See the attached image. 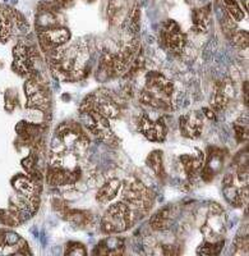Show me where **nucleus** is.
Returning a JSON list of instances; mask_svg holds the SVG:
<instances>
[{
	"label": "nucleus",
	"mask_w": 249,
	"mask_h": 256,
	"mask_svg": "<svg viewBox=\"0 0 249 256\" xmlns=\"http://www.w3.org/2000/svg\"><path fill=\"white\" fill-rule=\"evenodd\" d=\"M137 218V212L131 205L120 201L111 205L106 210L101 220V230L106 234H114L129 230L134 224Z\"/></svg>",
	"instance_id": "f257e3e1"
},
{
	"label": "nucleus",
	"mask_w": 249,
	"mask_h": 256,
	"mask_svg": "<svg viewBox=\"0 0 249 256\" xmlns=\"http://www.w3.org/2000/svg\"><path fill=\"white\" fill-rule=\"evenodd\" d=\"M56 138L63 144L67 150L82 155L90 145L87 134H84L81 126L75 122H64L56 130Z\"/></svg>",
	"instance_id": "f03ea898"
},
{
	"label": "nucleus",
	"mask_w": 249,
	"mask_h": 256,
	"mask_svg": "<svg viewBox=\"0 0 249 256\" xmlns=\"http://www.w3.org/2000/svg\"><path fill=\"white\" fill-rule=\"evenodd\" d=\"M123 201L133 208L137 216H143L150 212L154 204V194L142 182L132 180L123 190Z\"/></svg>",
	"instance_id": "7ed1b4c3"
},
{
	"label": "nucleus",
	"mask_w": 249,
	"mask_h": 256,
	"mask_svg": "<svg viewBox=\"0 0 249 256\" xmlns=\"http://www.w3.org/2000/svg\"><path fill=\"white\" fill-rule=\"evenodd\" d=\"M201 232L207 242L220 241L225 233V212L223 208L218 204L212 205L209 216L201 228Z\"/></svg>",
	"instance_id": "20e7f679"
},
{
	"label": "nucleus",
	"mask_w": 249,
	"mask_h": 256,
	"mask_svg": "<svg viewBox=\"0 0 249 256\" xmlns=\"http://www.w3.org/2000/svg\"><path fill=\"white\" fill-rule=\"evenodd\" d=\"M146 90L154 94L159 99L171 104V96L174 95L175 86L165 76L159 72H150L146 76Z\"/></svg>",
	"instance_id": "39448f33"
},
{
	"label": "nucleus",
	"mask_w": 249,
	"mask_h": 256,
	"mask_svg": "<svg viewBox=\"0 0 249 256\" xmlns=\"http://www.w3.org/2000/svg\"><path fill=\"white\" fill-rule=\"evenodd\" d=\"M161 40L170 52L180 54L186 46V35L174 20H166L161 30Z\"/></svg>",
	"instance_id": "423d86ee"
},
{
	"label": "nucleus",
	"mask_w": 249,
	"mask_h": 256,
	"mask_svg": "<svg viewBox=\"0 0 249 256\" xmlns=\"http://www.w3.org/2000/svg\"><path fill=\"white\" fill-rule=\"evenodd\" d=\"M38 38L46 52H51L59 46H63L70 40V32L64 27H50V28L41 30Z\"/></svg>",
	"instance_id": "0eeeda50"
},
{
	"label": "nucleus",
	"mask_w": 249,
	"mask_h": 256,
	"mask_svg": "<svg viewBox=\"0 0 249 256\" xmlns=\"http://www.w3.org/2000/svg\"><path fill=\"white\" fill-rule=\"evenodd\" d=\"M90 96L92 100V108L106 116L107 120H115L120 116V106L107 92L99 91Z\"/></svg>",
	"instance_id": "6e6552de"
},
{
	"label": "nucleus",
	"mask_w": 249,
	"mask_h": 256,
	"mask_svg": "<svg viewBox=\"0 0 249 256\" xmlns=\"http://www.w3.org/2000/svg\"><path fill=\"white\" fill-rule=\"evenodd\" d=\"M139 131L142 132V134L147 140L154 141V142H162L168 134V127L162 118L154 122L148 116H143L139 120Z\"/></svg>",
	"instance_id": "1a4fd4ad"
},
{
	"label": "nucleus",
	"mask_w": 249,
	"mask_h": 256,
	"mask_svg": "<svg viewBox=\"0 0 249 256\" xmlns=\"http://www.w3.org/2000/svg\"><path fill=\"white\" fill-rule=\"evenodd\" d=\"M179 128L180 132H182V134L184 137L197 138V137L201 136L203 130L202 116L197 112H192V113L180 116Z\"/></svg>",
	"instance_id": "9d476101"
},
{
	"label": "nucleus",
	"mask_w": 249,
	"mask_h": 256,
	"mask_svg": "<svg viewBox=\"0 0 249 256\" xmlns=\"http://www.w3.org/2000/svg\"><path fill=\"white\" fill-rule=\"evenodd\" d=\"M234 96V84L229 80L220 82L216 88V91L214 94V98L211 100V105L214 112H220L229 105L230 100Z\"/></svg>",
	"instance_id": "9b49d317"
},
{
	"label": "nucleus",
	"mask_w": 249,
	"mask_h": 256,
	"mask_svg": "<svg viewBox=\"0 0 249 256\" xmlns=\"http://www.w3.org/2000/svg\"><path fill=\"white\" fill-rule=\"evenodd\" d=\"M118 76L115 68V56L114 52H105L100 60L99 70H97V80L99 81H105V80L113 78V77Z\"/></svg>",
	"instance_id": "f8f14e48"
},
{
	"label": "nucleus",
	"mask_w": 249,
	"mask_h": 256,
	"mask_svg": "<svg viewBox=\"0 0 249 256\" xmlns=\"http://www.w3.org/2000/svg\"><path fill=\"white\" fill-rule=\"evenodd\" d=\"M122 180L113 178V180H107L106 184H102L101 188L99 190L97 195H96V200L99 201L100 204H107L110 202L113 198H116L119 191L122 190Z\"/></svg>",
	"instance_id": "ddd939ff"
},
{
	"label": "nucleus",
	"mask_w": 249,
	"mask_h": 256,
	"mask_svg": "<svg viewBox=\"0 0 249 256\" xmlns=\"http://www.w3.org/2000/svg\"><path fill=\"white\" fill-rule=\"evenodd\" d=\"M13 187L19 195L24 198H33L37 196V184L32 178L26 177V176H15L12 180Z\"/></svg>",
	"instance_id": "4468645a"
},
{
	"label": "nucleus",
	"mask_w": 249,
	"mask_h": 256,
	"mask_svg": "<svg viewBox=\"0 0 249 256\" xmlns=\"http://www.w3.org/2000/svg\"><path fill=\"white\" fill-rule=\"evenodd\" d=\"M124 252V241L118 237H109L100 242L96 254L100 255H119Z\"/></svg>",
	"instance_id": "2eb2a0df"
},
{
	"label": "nucleus",
	"mask_w": 249,
	"mask_h": 256,
	"mask_svg": "<svg viewBox=\"0 0 249 256\" xmlns=\"http://www.w3.org/2000/svg\"><path fill=\"white\" fill-rule=\"evenodd\" d=\"M180 163L186 170L189 178L197 174L203 166V155L201 152H197L194 155H182L180 156Z\"/></svg>",
	"instance_id": "dca6fc26"
},
{
	"label": "nucleus",
	"mask_w": 249,
	"mask_h": 256,
	"mask_svg": "<svg viewBox=\"0 0 249 256\" xmlns=\"http://www.w3.org/2000/svg\"><path fill=\"white\" fill-rule=\"evenodd\" d=\"M210 6L196 9L193 12V30L198 34L207 32L211 24V10Z\"/></svg>",
	"instance_id": "f3484780"
},
{
	"label": "nucleus",
	"mask_w": 249,
	"mask_h": 256,
	"mask_svg": "<svg viewBox=\"0 0 249 256\" xmlns=\"http://www.w3.org/2000/svg\"><path fill=\"white\" fill-rule=\"evenodd\" d=\"M28 99V104L27 106L32 109H37V110H45L49 108L50 105V96L47 88L44 86H41L37 91L27 96Z\"/></svg>",
	"instance_id": "a211bd4d"
},
{
	"label": "nucleus",
	"mask_w": 249,
	"mask_h": 256,
	"mask_svg": "<svg viewBox=\"0 0 249 256\" xmlns=\"http://www.w3.org/2000/svg\"><path fill=\"white\" fill-rule=\"evenodd\" d=\"M224 194H225L226 200L229 201L233 206L241 208L244 204H247V200H248V187L243 186L242 190L235 188L234 184H229V186H225L224 190Z\"/></svg>",
	"instance_id": "6ab92c4d"
},
{
	"label": "nucleus",
	"mask_w": 249,
	"mask_h": 256,
	"mask_svg": "<svg viewBox=\"0 0 249 256\" xmlns=\"http://www.w3.org/2000/svg\"><path fill=\"white\" fill-rule=\"evenodd\" d=\"M173 219H174V216H173L171 209L170 208H165V209L159 210L155 216H152L150 224L155 230H164L170 227L171 223H173Z\"/></svg>",
	"instance_id": "aec40b11"
},
{
	"label": "nucleus",
	"mask_w": 249,
	"mask_h": 256,
	"mask_svg": "<svg viewBox=\"0 0 249 256\" xmlns=\"http://www.w3.org/2000/svg\"><path fill=\"white\" fill-rule=\"evenodd\" d=\"M13 10L0 8V41H5L10 36L13 28Z\"/></svg>",
	"instance_id": "412c9836"
},
{
	"label": "nucleus",
	"mask_w": 249,
	"mask_h": 256,
	"mask_svg": "<svg viewBox=\"0 0 249 256\" xmlns=\"http://www.w3.org/2000/svg\"><path fill=\"white\" fill-rule=\"evenodd\" d=\"M146 163H147V166L154 170L155 174H156L157 177H164V176H165V169H164V164H162L161 152L156 150V152H151L147 156Z\"/></svg>",
	"instance_id": "4be33fe9"
},
{
	"label": "nucleus",
	"mask_w": 249,
	"mask_h": 256,
	"mask_svg": "<svg viewBox=\"0 0 249 256\" xmlns=\"http://www.w3.org/2000/svg\"><path fill=\"white\" fill-rule=\"evenodd\" d=\"M225 3L226 10H228V14L232 18L233 20H242L244 18V10L241 8L238 0H224Z\"/></svg>",
	"instance_id": "5701e85b"
},
{
	"label": "nucleus",
	"mask_w": 249,
	"mask_h": 256,
	"mask_svg": "<svg viewBox=\"0 0 249 256\" xmlns=\"http://www.w3.org/2000/svg\"><path fill=\"white\" fill-rule=\"evenodd\" d=\"M224 241L220 240V241H215V242H207L201 244L200 248L197 250L198 255H218L220 254L221 248H223Z\"/></svg>",
	"instance_id": "b1692460"
},
{
	"label": "nucleus",
	"mask_w": 249,
	"mask_h": 256,
	"mask_svg": "<svg viewBox=\"0 0 249 256\" xmlns=\"http://www.w3.org/2000/svg\"><path fill=\"white\" fill-rule=\"evenodd\" d=\"M229 38L235 46L242 48V49L248 48V32L243 31V30H235Z\"/></svg>",
	"instance_id": "393cba45"
},
{
	"label": "nucleus",
	"mask_w": 249,
	"mask_h": 256,
	"mask_svg": "<svg viewBox=\"0 0 249 256\" xmlns=\"http://www.w3.org/2000/svg\"><path fill=\"white\" fill-rule=\"evenodd\" d=\"M235 130V137L239 142H243V141L248 140V124L246 122H237L234 126Z\"/></svg>",
	"instance_id": "a878e982"
},
{
	"label": "nucleus",
	"mask_w": 249,
	"mask_h": 256,
	"mask_svg": "<svg viewBox=\"0 0 249 256\" xmlns=\"http://www.w3.org/2000/svg\"><path fill=\"white\" fill-rule=\"evenodd\" d=\"M65 255H77V256H82L86 255L87 251L84 248V246L79 242H69L67 244V248H65Z\"/></svg>",
	"instance_id": "bb28decb"
},
{
	"label": "nucleus",
	"mask_w": 249,
	"mask_h": 256,
	"mask_svg": "<svg viewBox=\"0 0 249 256\" xmlns=\"http://www.w3.org/2000/svg\"><path fill=\"white\" fill-rule=\"evenodd\" d=\"M235 254H248V237H239L234 241Z\"/></svg>",
	"instance_id": "cd10ccee"
},
{
	"label": "nucleus",
	"mask_w": 249,
	"mask_h": 256,
	"mask_svg": "<svg viewBox=\"0 0 249 256\" xmlns=\"http://www.w3.org/2000/svg\"><path fill=\"white\" fill-rule=\"evenodd\" d=\"M223 28L224 32H226V35L230 36L233 32L237 30V24H235V20H233L232 18L228 17V18H224L223 20Z\"/></svg>",
	"instance_id": "c85d7f7f"
},
{
	"label": "nucleus",
	"mask_w": 249,
	"mask_h": 256,
	"mask_svg": "<svg viewBox=\"0 0 249 256\" xmlns=\"http://www.w3.org/2000/svg\"><path fill=\"white\" fill-rule=\"evenodd\" d=\"M47 3L51 4L52 6H55L56 9H60V8H68V6H70L73 3H74V0H49Z\"/></svg>",
	"instance_id": "c756f323"
},
{
	"label": "nucleus",
	"mask_w": 249,
	"mask_h": 256,
	"mask_svg": "<svg viewBox=\"0 0 249 256\" xmlns=\"http://www.w3.org/2000/svg\"><path fill=\"white\" fill-rule=\"evenodd\" d=\"M203 112H205V116H209L210 120H214V118H215V114H214L215 112L214 110H210V109H205Z\"/></svg>",
	"instance_id": "7c9ffc66"
},
{
	"label": "nucleus",
	"mask_w": 249,
	"mask_h": 256,
	"mask_svg": "<svg viewBox=\"0 0 249 256\" xmlns=\"http://www.w3.org/2000/svg\"><path fill=\"white\" fill-rule=\"evenodd\" d=\"M86 2H88V3H92V2H95V0H86Z\"/></svg>",
	"instance_id": "2f4dec72"
}]
</instances>
